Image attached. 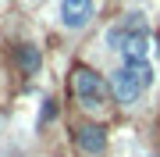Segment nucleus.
<instances>
[{"mask_svg":"<svg viewBox=\"0 0 160 157\" xmlns=\"http://www.w3.org/2000/svg\"><path fill=\"white\" fill-rule=\"evenodd\" d=\"M78 146L86 154H92V157L103 154V150H107V128H103V125H82L78 128Z\"/></svg>","mask_w":160,"mask_h":157,"instance_id":"39448f33","label":"nucleus"},{"mask_svg":"<svg viewBox=\"0 0 160 157\" xmlns=\"http://www.w3.org/2000/svg\"><path fill=\"white\" fill-rule=\"evenodd\" d=\"M103 43H107L110 50H121V57L125 64H153V32H149L146 25V14L142 11H128L121 22H114L107 32H103Z\"/></svg>","mask_w":160,"mask_h":157,"instance_id":"f257e3e1","label":"nucleus"},{"mask_svg":"<svg viewBox=\"0 0 160 157\" xmlns=\"http://www.w3.org/2000/svg\"><path fill=\"white\" fill-rule=\"evenodd\" d=\"M153 82H157V68L153 64H121L114 75H110V93H114L118 104L128 107V104H135Z\"/></svg>","mask_w":160,"mask_h":157,"instance_id":"f03ea898","label":"nucleus"},{"mask_svg":"<svg viewBox=\"0 0 160 157\" xmlns=\"http://www.w3.org/2000/svg\"><path fill=\"white\" fill-rule=\"evenodd\" d=\"M14 57H18V64H22V71H25V75H36V71H39V64H43L39 47H32V43H22Z\"/></svg>","mask_w":160,"mask_h":157,"instance_id":"423d86ee","label":"nucleus"},{"mask_svg":"<svg viewBox=\"0 0 160 157\" xmlns=\"http://www.w3.org/2000/svg\"><path fill=\"white\" fill-rule=\"evenodd\" d=\"M75 97H78V104L86 111H96V107H103V100H107V82H103L92 68H78L75 71Z\"/></svg>","mask_w":160,"mask_h":157,"instance_id":"7ed1b4c3","label":"nucleus"},{"mask_svg":"<svg viewBox=\"0 0 160 157\" xmlns=\"http://www.w3.org/2000/svg\"><path fill=\"white\" fill-rule=\"evenodd\" d=\"M96 14V0H61V25L71 32L86 29Z\"/></svg>","mask_w":160,"mask_h":157,"instance_id":"20e7f679","label":"nucleus"}]
</instances>
